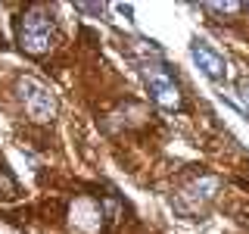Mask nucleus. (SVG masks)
Wrapping results in <instances>:
<instances>
[{"instance_id":"nucleus-1","label":"nucleus","mask_w":249,"mask_h":234,"mask_svg":"<svg viewBox=\"0 0 249 234\" xmlns=\"http://www.w3.org/2000/svg\"><path fill=\"white\" fill-rule=\"evenodd\" d=\"M16 41H19L22 53H28V57H47L56 44V22L50 19V13L44 6H28L19 16Z\"/></svg>"},{"instance_id":"nucleus-2","label":"nucleus","mask_w":249,"mask_h":234,"mask_svg":"<svg viewBox=\"0 0 249 234\" xmlns=\"http://www.w3.org/2000/svg\"><path fill=\"white\" fill-rule=\"evenodd\" d=\"M16 94H19V103H22V109H25V116L31 122L47 125V122L56 119L59 100L44 81H37V78H31V75H22L19 81H16Z\"/></svg>"},{"instance_id":"nucleus-3","label":"nucleus","mask_w":249,"mask_h":234,"mask_svg":"<svg viewBox=\"0 0 249 234\" xmlns=\"http://www.w3.org/2000/svg\"><path fill=\"white\" fill-rule=\"evenodd\" d=\"M140 69H143V81H146V91H150V97L159 103L162 109H168V113H175V109H181L184 97H181V88H178L175 75L168 72V66L162 59H150V62H140Z\"/></svg>"},{"instance_id":"nucleus-4","label":"nucleus","mask_w":249,"mask_h":234,"mask_svg":"<svg viewBox=\"0 0 249 234\" xmlns=\"http://www.w3.org/2000/svg\"><path fill=\"white\" fill-rule=\"evenodd\" d=\"M218 191H221V181H218L215 175H199L193 178L187 187H181V191L175 194V213L181 215H202L209 206L215 203Z\"/></svg>"},{"instance_id":"nucleus-5","label":"nucleus","mask_w":249,"mask_h":234,"mask_svg":"<svg viewBox=\"0 0 249 234\" xmlns=\"http://www.w3.org/2000/svg\"><path fill=\"white\" fill-rule=\"evenodd\" d=\"M190 59L196 62V69L209 78V81H215V84L228 81V59H224L209 41L193 38V41H190Z\"/></svg>"},{"instance_id":"nucleus-6","label":"nucleus","mask_w":249,"mask_h":234,"mask_svg":"<svg viewBox=\"0 0 249 234\" xmlns=\"http://www.w3.org/2000/svg\"><path fill=\"white\" fill-rule=\"evenodd\" d=\"M202 10L218 13V16H237L246 10V3H237V0H228V3H202Z\"/></svg>"},{"instance_id":"nucleus-7","label":"nucleus","mask_w":249,"mask_h":234,"mask_svg":"<svg viewBox=\"0 0 249 234\" xmlns=\"http://www.w3.org/2000/svg\"><path fill=\"white\" fill-rule=\"evenodd\" d=\"M16 194H19V184H16V178L3 169L0 172V200H13Z\"/></svg>"},{"instance_id":"nucleus-8","label":"nucleus","mask_w":249,"mask_h":234,"mask_svg":"<svg viewBox=\"0 0 249 234\" xmlns=\"http://www.w3.org/2000/svg\"><path fill=\"white\" fill-rule=\"evenodd\" d=\"M237 103L243 113H249V78H240L237 81Z\"/></svg>"}]
</instances>
